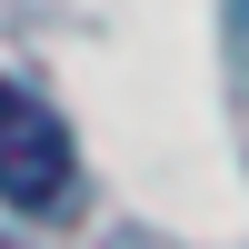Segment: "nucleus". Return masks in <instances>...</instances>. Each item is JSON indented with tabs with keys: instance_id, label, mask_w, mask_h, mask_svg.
<instances>
[{
	"instance_id": "3",
	"label": "nucleus",
	"mask_w": 249,
	"mask_h": 249,
	"mask_svg": "<svg viewBox=\"0 0 249 249\" xmlns=\"http://www.w3.org/2000/svg\"><path fill=\"white\" fill-rule=\"evenodd\" d=\"M0 249H10V239H0Z\"/></svg>"
},
{
	"instance_id": "2",
	"label": "nucleus",
	"mask_w": 249,
	"mask_h": 249,
	"mask_svg": "<svg viewBox=\"0 0 249 249\" xmlns=\"http://www.w3.org/2000/svg\"><path fill=\"white\" fill-rule=\"evenodd\" d=\"M239 20H249V0H239Z\"/></svg>"
},
{
	"instance_id": "1",
	"label": "nucleus",
	"mask_w": 249,
	"mask_h": 249,
	"mask_svg": "<svg viewBox=\"0 0 249 249\" xmlns=\"http://www.w3.org/2000/svg\"><path fill=\"white\" fill-rule=\"evenodd\" d=\"M70 190H80V150L60 130V110L30 100L20 80H0V199L30 210V219H60Z\"/></svg>"
}]
</instances>
